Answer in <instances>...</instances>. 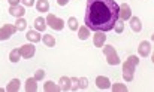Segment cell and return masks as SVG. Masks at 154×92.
Returning a JSON list of instances; mask_svg holds the SVG:
<instances>
[{"instance_id":"cell-23","label":"cell","mask_w":154,"mask_h":92,"mask_svg":"<svg viewBox=\"0 0 154 92\" xmlns=\"http://www.w3.org/2000/svg\"><path fill=\"white\" fill-rule=\"evenodd\" d=\"M9 59H11V62H18V61L21 59L20 50H18V49H12L11 53H9Z\"/></svg>"},{"instance_id":"cell-3","label":"cell","mask_w":154,"mask_h":92,"mask_svg":"<svg viewBox=\"0 0 154 92\" xmlns=\"http://www.w3.org/2000/svg\"><path fill=\"white\" fill-rule=\"evenodd\" d=\"M103 53L106 55V61H108L109 65H118L120 64V58H118V53H117L114 46L106 45L103 47Z\"/></svg>"},{"instance_id":"cell-21","label":"cell","mask_w":154,"mask_h":92,"mask_svg":"<svg viewBox=\"0 0 154 92\" xmlns=\"http://www.w3.org/2000/svg\"><path fill=\"white\" fill-rule=\"evenodd\" d=\"M41 40L45 43V46H48V47L55 46V39H54V36H51V34H45V36H42Z\"/></svg>"},{"instance_id":"cell-13","label":"cell","mask_w":154,"mask_h":92,"mask_svg":"<svg viewBox=\"0 0 154 92\" xmlns=\"http://www.w3.org/2000/svg\"><path fill=\"white\" fill-rule=\"evenodd\" d=\"M24 89H26L27 92H36L38 91V80H36L35 77L27 79V80H26V86H24Z\"/></svg>"},{"instance_id":"cell-14","label":"cell","mask_w":154,"mask_h":92,"mask_svg":"<svg viewBox=\"0 0 154 92\" xmlns=\"http://www.w3.org/2000/svg\"><path fill=\"white\" fill-rule=\"evenodd\" d=\"M150 50H151V45H150V42H141V43H139L138 52H139V55H141V56H147V55L150 53Z\"/></svg>"},{"instance_id":"cell-9","label":"cell","mask_w":154,"mask_h":92,"mask_svg":"<svg viewBox=\"0 0 154 92\" xmlns=\"http://www.w3.org/2000/svg\"><path fill=\"white\" fill-rule=\"evenodd\" d=\"M9 13L14 15V16H17V18H23L24 13H26V9L21 4H15V6H11L9 7Z\"/></svg>"},{"instance_id":"cell-24","label":"cell","mask_w":154,"mask_h":92,"mask_svg":"<svg viewBox=\"0 0 154 92\" xmlns=\"http://www.w3.org/2000/svg\"><path fill=\"white\" fill-rule=\"evenodd\" d=\"M67 25H69V28H70L72 31H76V30L79 28V25H78V19H76L75 16H70V18H69Z\"/></svg>"},{"instance_id":"cell-4","label":"cell","mask_w":154,"mask_h":92,"mask_svg":"<svg viewBox=\"0 0 154 92\" xmlns=\"http://www.w3.org/2000/svg\"><path fill=\"white\" fill-rule=\"evenodd\" d=\"M45 22L51 27L52 30H57V31L63 30V27H64L63 19H61V18H57V16H55V15H52V13H48V16L45 18Z\"/></svg>"},{"instance_id":"cell-11","label":"cell","mask_w":154,"mask_h":92,"mask_svg":"<svg viewBox=\"0 0 154 92\" xmlns=\"http://www.w3.org/2000/svg\"><path fill=\"white\" fill-rule=\"evenodd\" d=\"M129 19H130V28H132V31L138 33V31L142 30V22H141V19L138 16H130Z\"/></svg>"},{"instance_id":"cell-6","label":"cell","mask_w":154,"mask_h":92,"mask_svg":"<svg viewBox=\"0 0 154 92\" xmlns=\"http://www.w3.org/2000/svg\"><path fill=\"white\" fill-rule=\"evenodd\" d=\"M20 55L23 56V58H26V59H29V58H33L35 56V52H36V47L32 45V43H29V45H23L20 49Z\"/></svg>"},{"instance_id":"cell-5","label":"cell","mask_w":154,"mask_h":92,"mask_svg":"<svg viewBox=\"0 0 154 92\" xmlns=\"http://www.w3.org/2000/svg\"><path fill=\"white\" fill-rule=\"evenodd\" d=\"M17 31L15 25H11V24H5L0 27V40H8L11 36H14V33Z\"/></svg>"},{"instance_id":"cell-26","label":"cell","mask_w":154,"mask_h":92,"mask_svg":"<svg viewBox=\"0 0 154 92\" xmlns=\"http://www.w3.org/2000/svg\"><path fill=\"white\" fill-rule=\"evenodd\" d=\"M88 86V80L85 77H79L78 79V89H87Z\"/></svg>"},{"instance_id":"cell-28","label":"cell","mask_w":154,"mask_h":92,"mask_svg":"<svg viewBox=\"0 0 154 92\" xmlns=\"http://www.w3.org/2000/svg\"><path fill=\"white\" fill-rule=\"evenodd\" d=\"M44 77H45V71H44V70H38V71L35 73V79H36V80H42Z\"/></svg>"},{"instance_id":"cell-10","label":"cell","mask_w":154,"mask_h":92,"mask_svg":"<svg viewBox=\"0 0 154 92\" xmlns=\"http://www.w3.org/2000/svg\"><path fill=\"white\" fill-rule=\"evenodd\" d=\"M96 34H94V37H93V43L96 47H102L105 45V40H106V36H105V33L103 31H94Z\"/></svg>"},{"instance_id":"cell-19","label":"cell","mask_w":154,"mask_h":92,"mask_svg":"<svg viewBox=\"0 0 154 92\" xmlns=\"http://www.w3.org/2000/svg\"><path fill=\"white\" fill-rule=\"evenodd\" d=\"M78 37H79L81 40H87V39L90 37V30H88L87 27H79V28H78Z\"/></svg>"},{"instance_id":"cell-20","label":"cell","mask_w":154,"mask_h":92,"mask_svg":"<svg viewBox=\"0 0 154 92\" xmlns=\"http://www.w3.org/2000/svg\"><path fill=\"white\" fill-rule=\"evenodd\" d=\"M60 88L61 91H70V79L66 76L60 77Z\"/></svg>"},{"instance_id":"cell-2","label":"cell","mask_w":154,"mask_h":92,"mask_svg":"<svg viewBox=\"0 0 154 92\" xmlns=\"http://www.w3.org/2000/svg\"><path fill=\"white\" fill-rule=\"evenodd\" d=\"M139 64V58L135 55H130L124 62H123V79L126 82H132L135 76V68Z\"/></svg>"},{"instance_id":"cell-15","label":"cell","mask_w":154,"mask_h":92,"mask_svg":"<svg viewBox=\"0 0 154 92\" xmlns=\"http://www.w3.org/2000/svg\"><path fill=\"white\" fill-rule=\"evenodd\" d=\"M45 28H47L45 18H42V16H38V18L35 19V30H38V31H45Z\"/></svg>"},{"instance_id":"cell-25","label":"cell","mask_w":154,"mask_h":92,"mask_svg":"<svg viewBox=\"0 0 154 92\" xmlns=\"http://www.w3.org/2000/svg\"><path fill=\"white\" fill-rule=\"evenodd\" d=\"M112 30H115L117 34H121V33L124 31V22H123L121 19H120V21L117 19V22L114 24V28H112Z\"/></svg>"},{"instance_id":"cell-32","label":"cell","mask_w":154,"mask_h":92,"mask_svg":"<svg viewBox=\"0 0 154 92\" xmlns=\"http://www.w3.org/2000/svg\"><path fill=\"white\" fill-rule=\"evenodd\" d=\"M8 1H9V4H11V6H15V4H18L21 0H8Z\"/></svg>"},{"instance_id":"cell-1","label":"cell","mask_w":154,"mask_h":92,"mask_svg":"<svg viewBox=\"0 0 154 92\" xmlns=\"http://www.w3.org/2000/svg\"><path fill=\"white\" fill-rule=\"evenodd\" d=\"M118 4L115 0H87L84 22L88 30L111 31L118 19Z\"/></svg>"},{"instance_id":"cell-8","label":"cell","mask_w":154,"mask_h":92,"mask_svg":"<svg viewBox=\"0 0 154 92\" xmlns=\"http://www.w3.org/2000/svg\"><path fill=\"white\" fill-rule=\"evenodd\" d=\"M96 86L99 89H109L111 88V82L106 76H97L96 77Z\"/></svg>"},{"instance_id":"cell-18","label":"cell","mask_w":154,"mask_h":92,"mask_svg":"<svg viewBox=\"0 0 154 92\" xmlns=\"http://www.w3.org/2000/svg\"><path fill=\"white\" fill-rule=\"evenodd\" d=\"M61 89L58 85H55L54 82H51V80H48L45 85H44V91L45 92H58Z\"/></svg>"},{"instance_id":"cell-17","label":"cell","mask_w":154,"mask_h":92,"mask_svg":"<svg viewBox=\"0 0 154 92\" xmlns=\"http://www.w3.org/2000/svg\"><path fill=\"white\" fill-rule=\"evenodd\" d=\"M36 9H38L39 12H48V9H50L48 0H38V1H36Z\"/></svg>"},{"instance_id":"cell-12","label":"cell","mask_w":154,"mask_h":92,"mask_svg":"<svg viewBox=\"0 0 154 92\" xmlns=\"http://www.w3.org/2000/svg\"><path fill=\"white\" fill-rule=\"evenodd\" d=\"M27 40L29 42H32V43H38V42H41V39H42V36L39 34V31L38 30H30V31H27Z\"/></svg>"},{"instance_id":"cell-31","label":"cell","mask_w":154,"mask_h":92,"mask_svg":"<svg viewBox=\"0 0 154 92\" xmlns=\"http://www.w3.org/2000/svg\"><path fill=\"white\" fill-rule=\"evenodd\" d=\"M69 3V0H57V4L58 6H66Z\"/></svg>"},{"instance_id":"cell-29","label":"cell","mask_w":154,"mask_h":92,"mask_svg":"<svg viewBox=\"0 0 154 92\" xmlns=\"http://www.w3.org/2000/svg\"><path fill=\"white\" fill-rule=\"evenodd\" d=\"M70 89L72 91H76L78 89V79L76 77H72L70 79Z\"/></svg>"},{"instance_id":"cell-22","label":"cell","mask_w":154,"mask_h":92,"mask_svg":"<svg viewBox=\"0 0 154 92\" xmlns=\"http://www.w3.org/2000/svg\"><path fill=\"white\" fill-rule=\"evenodd\" d=\"M26 27H27L26 19H24V18H18V19H17V22H15V28H17V31H24V30H26Z\"/></svg>"},{"instance_id":"cell-7","label":"cell","mask_w":154,"mask_h":92,"mask_svg":"<svg viewBox=\"0 0 154 92\" xmlns=\"http://www.w3.org/2000/svg\"><path fill=\"white\" fill-rule=\"evenodd\" d=\"M132 16V10H130V6L127 3H123L120 7H118V18L121 21H126Z\"/></svg>"},{"instance_id":"cell-27","label":"cell","mask_w":154,"mask_h":92,"mask_svg":"<svg viewBox=\"0 0 154 92\" xmlns=\"http://www.w3.org/2000/svg\"><path fill=\"white\" fill-rule=\"evenodd\" d=\"M112 91H121V92H126L127 91V86L126 85H123V83H114L112 85Z\"/></svg>"},{"instance_id":"cell-30","label":"cell","mask_w":154,"mask_h":92,"mask_svg":"<svg viewBox=\"0 0 154 92\" xmlns=\"http://www.w3.org/2000/svg\"><path fill=\"white\" fill-rule=\"evenodd\" d=\"M23 6H33L35 4V0H21Z\"/></svg>"},{"instance_id":"cell-16","label":"cell","mask_w":154,"mask_h":92,"mask_svg":"<svg viewBox=\"0 0 154 92\" xmlns=\"http://www.w3.org/2000/svg\"><path fill=\"white\" fill-rule=\"evenodd\" d=\"M6 91H8V92H17V91H20V80H18V79H12V80L8 83V86H6Z\"/></svg>"}]
</instances>
